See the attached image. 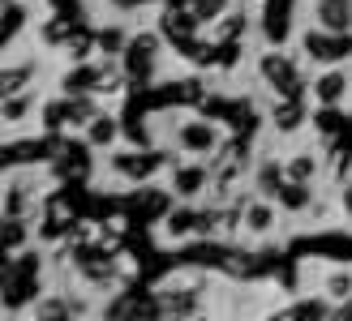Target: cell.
<instances>
[{
  "mask_svg": "<svg viewBox=\"0 0 352 321\" xmlns=\"http://www.w3.org/2000/svg\"><path fill=\"white\" fill-rule=\"evenodd\" d=\"M275 227H279V202L275 198H245V210H241V231L250 240H267L275 236Z\"/></svg>",
  "mask_w": 352,
  "mask_h": 321,
  "instance_id": "cell-4",
  "label": "cell"
},
{
  "mask_svg": "<svg viewBox=\"0 0 352 321\" xmlns=\"http://www.w3.org/2000/svg\"><path fill=\"white\" fill-rule=\"evenodd\" d=\"M22 26H26V5H5V30L17 34Z\"/></svg>",
  "mask_w": 352,
  "mask_h": 321,
  "instance_id": "cell-26",
  "label": "cell"
},
{
  "mask_svg": "<svg viewBox=\"0 0 352 321\" xmlns=\"http://www.w3.org/2000/svg\"><path fill=\"white\" fill-rule=\"evenodd\" d=\"M288 171H284V154H258L254 158V171H250V189L262 193V198H275L284 189Z\"/></svg>",
  "mask_w": 352,
  "mask_h": 321,
  "instance_id": "cell-7",
  "label": "cell"
},
{
  "mask_svg": "<svg viewBox=\"0 0 352 321\" xmlns=\"http://www.w3.org/2000/svg\"><path fill=\"white\" fill-rule=\"evenodd\" d=\"M160 51H164V39H160L155 30L133 34L129 47H125V73H129V78H151L155 64H160Z\"/></svg>",
  "mask_w": 352,
  "mask_h": 321,
  "instance_id": "cell-5",
  "label": "cell"
},
{
  "mask_svg": "<svg viewBox=\"0 0 352 321\" xmlns=\"http://www.w3.org/2000/svg\"><path fill=\"white\" fill-rule=\"evenodd\" d=\"M258 78L271 86L275 95H301V73H296V60L284 51H262L258 56Z\"/></svg>",
  "mask_w": 352,
  "mask_h": 321,
  "instance_id": "cell-3",
  "label": "cell"
},
{
  "mask_svg": "<svg viewBox=\"0 0 352 321\" xmlns=\"http://www.w3.org/2000/svg\"><path fill=\"white\" fill-rule=\"evenodd\" d=\"M129 39H133V34H129L125 26H103V30L95 34V43H99V56H125Z\"/></svg>",
  "mask_w": 352,
  "mask_h": 321,
  "instance_id": "cell-19",
  "label": "cell"
},
{
  "mask_svg": "<svg viewBox=\"0 0 352 321\" xmlns=\"http://www.w3.org/2000/svg\"><path fill=\"white\" fill-rule=\"evenodd\" d=\"M275 202L284 214H309V206L318 202V193H314V185L305 180H284V189L275 193Z\"/></svg>",
  "mask_w": 352,
  "mask_h": 321,
  "instance_id": "cell-16",
  "label": "cell"
},
{
  "mask_svg": "<svg viewBox=\"0 0 352 321\" xmlns=\"http://www.w3.org/2000/svg\"><path fill=\"white\" fill-rule=\"evenodd\" d=\"M331 30H309L305 34V51H309V60H318V64H340L344 60V51H348V39H327Z\"/></svg>",
  "mask_w": 352,
  "mask_h": 321,
  "instance_id": "cell-11",
  "label": "cell"
},
{
  "mask_svg": "<svg viewBox=\"0 0 352 321\" xmlns=\"http://www.w3.org/2000/svg\"><path fill=\"white\" fill-rule=\"evenodd\" d=\"M34 78V64H13V69H5V95H17V91H30V82Z\"/></svg>",
  "mask_w": 352,
  "mask_h": 321,
  "instance_id": "cell-24",
  "label": "cell"
},
{
  "mask_svg": "<svg viewBox=\"0 0 352 321\" xmlns=\"http://www.w3.org/2000/svg\"><path fill=\"white\" fill-rule=\"evenodd\" d=\"M172 163V154H142V150H116L108 158V167L120 176V180H151L160 167Z\"/></svg>",
  "mask_w": 352,
  "mask_h": 321,
  "instance_id": "cell-6",
  "label": "cell"
},
{
  "mask_svg": "<svg viewBox=\"0 0 352 321\" xmlns=\"http://www.w3.org/2000/svg\"><path fill=\"white\" fill-rule=\"evenodd\" d=\"M284 171H288V180L314 185L327 171V158H318V150H292V154H284Z\"/></svg>",
  "mask_w": 352,
  "mask_h": 321,
  "instance_id": "cell-12",
  "label": "cell"
},
{
  "mask_svg": "<svg viewBox=\"0 0 352 321\" xmlns=\"http://www.w3.org/2000/svg\"><path fill=\"white\" fill-rule=\"evenodd\" d=\"M336 206H340V214H348V219H352V180L336 193Z\"/></svg>",
  "mask_w": 352,
  "mask_h": 321,
  "instance_id": "cell-27",
  "label": "cell"
},
{
  "mask_svg": "<svg viewBox=\"0 0 352 321\" xmlns=\"http://www.w3.org/2000/svg\"><path fill=\"white\" fill-rule=\"evenodd\" d=\"M271 124H275V133H292L296 124H301V103H296V95H279V103L271 107Z\"/></svg>",
  "mask_w": 352,
  "mask_h": 321,
  "instance_id": "cell-18",
  "label": "cell"
},
{
  "mask_svg": "<svg viewBox=\"0 0 352 321\" xmlns=\"http://www.w3.org/2000/svg\"><path fill=\"white\" fill-rule=\"evenodd\" d=\"M95 116H103L99 95H65V129H86Z\"/></svg>",
  "mask_w": 352,
  "mask_h": 321,
  "instance_id": "cell-13",
  "label": "cell"
},
{
  "mask_svg": "<svg viewBox=\"0 0 352 321\" xmlns=\"http://www.w3.org/2000/svg\"><path fill=\"white\" fill-rule=\"evenodd\" d=\"M348 91H352V73L344 64H331L327 73L314 78V103L318 107H340L348 99Z\"/></svg>",
  "mask_w": 352,
  "mask_h": 321,
  "instance_id": "cell-8",
  "label": "cell"
},
{
  "mask_svg": "<svg viewBox=\"0 0 352 321\" xmlns=\"http://www.w3.org/2000/svg\"><path fill=\"white\" fill-rule=\"evenodd\" d=\"M314 26L331 34L352 30V0H314Z\"/></svg>",
  "mask_w": 352,
  "mask_h": 321,
  "instance_id": "cell-10",
  "label": "cell"
},
{
  "mask_svg": "<svg viewBox=\"0 0 352 321\" xmlns=\"http://www.w3.org/2000/svg\"><path fill=\"white\" fill-rule=\"evenodd\" d=\"M26 240H30V227H26V219H5V248H9V253H17V248H26Z\"/></svg>",
  "mask_w": 352,
  "mask_h": 321,
  "instance_id": "cell-23",
  "label": "cell"
},
{
  "mask_svg": "<svg viewBox=\"0 0 352 321\" xmlns=\"http://www.w3.org/2000/svg\"><path fill=\"white\" fill-rule=\"evenodd\" d=\"M318 292L331 305H352V265H331V270H322Z\"/></svg>",
  "mask_w": 352,
  "mask_h": 321,
  "instance_id": "cell-14",
  "label": "cell"
},
{
  "mask_svg": "<svg viewBox=\"0 0 352 321\" xmlns=\"http://www.w3.org/2000/svg\"><path fill=\"white\" fill-rule=\"evenodd\" d=\"M82 133H86V150H112L120 141V124H116L112 112H103V116H95L91 124H86Z\"/></svg>",
  "mask_w": 352,
  "mask_h": 321,
  "instance_id": "cell-17",
  "label": "cell"
},
{
  "mask_svg": "<svg viewBox=\"0 0 352 321\" xmlns=\"http://www.w3.org/2000/svg\"><path fill=\"white\" fill-rule=\"evenodd\" d=\"M65 300H69V313L82 317V321L95 313V300H91V296H82V292H65Z\"/></svg>",
  "mask_w": 352,
  "mask_h": 321,
  "instance_id": "cell-25",
  "label": "cell"
},
{
  "mask_svg": "<svg viewBox=\"0 0 352 321\" xmlns=\"http://www.w3.org/2000/svg\"><path fill=\"white\" fill-rule=\"evenodd\" d=\"M172 146L189 158H206L223 146V133H219V124H210V120H181L172 129Z\"/></svg>",
  "mask_w": 352,
  "mask_h": 321,
  "instance_id": "cell-1",
  "label": "cell"
},
{
  "mask_svg": "<svg viewBox=\"0 0 352 321\" xmlns=\"http://www.w3.org/2000/svg\"><path fill=\"white\" fill-rule=\"evenodd\" d=\"M198 236V206H172L164 214V240H189Z\"/></svg>",
  "mask_w": 352,
  "mask_h": 321,
  "instance_id": "cell-15",
  "label": "cell"
},
{
  "mask_svg": "<svg viewBox=\"0 0 352 321\" xmlns=\"http://www.w3.org/2000/svg\"><path fill=\"white\" fill-rule=\"evenodd\" d=\"M30 321H74L65 292H60V296H43V305H34V317H30Z\"/></svg>",
  "mask_w": 352,
  "mask_h": 321,
  "instance_id": "cell-20",
  "label": "cell"
},
{
  "mask_svg": "<svg viewBox=\"0 0 352 321\" xmlns=\"http://www.w3.org/2000/svg\"><path fill=\"white\" fill-rule=\"evenodd\" d=\"M210 176H215L210 163H189V158H181V163H172L168 193H172V198H181V202L210 198Z\"/></svg>",
  "mask_w": 352,
  "mask_h": 321,
  "instance_id": "cell-2",
  "label": "cell"
},
{
  "mask_svg": "<svg viewBox=\"0 0 352 321\" xmlns=\"http://www.w3.org/2000/svg\"><path fill=\"white\" fill-rule=\"evenodd\" d=\"M34 107V91H17V95H5V124H22Z\"/></svg>",
  "mask_w": 352,
  "mask_h": 321,
  "instance_id": "cell-21",
  "label": "cell"
},
{
  "mask_svg": "<svg viewBox=\"0 0 352 321\" xmlns=\"http://www.w3.org/2000/svg\"><path fill=\"white\" fill-rule=\"evenodd\" d=\"M34 210V176L17 171L5 180V219H30Z\"/></svg>",
  "mask_w": 352,
  "mask_h": 321,
  "instance_id": "cell-9",
  "label": "cell"
},
{
  "mask_svg": "<svg viewBox=\"0 0 352 321\" xmlns=\"http://www.w3.org/2000/svg\"><path fill=\"white\" fill-rule=\"evenodd\" d=\"M189 9L198 13V22H223V13L232 9V0H193Z\"/></svg>",
  "mask_w": 352,
  "mask_h": 321,
  "instance_id": "cell-22",
  "label": "cell"
}]
</instances>
